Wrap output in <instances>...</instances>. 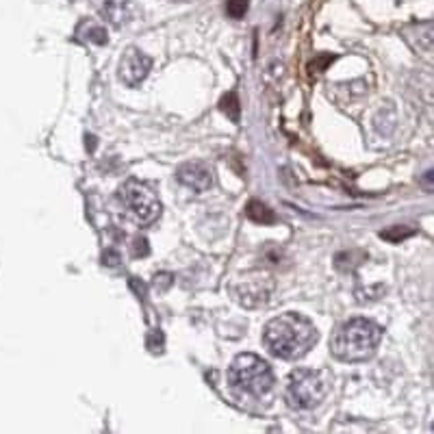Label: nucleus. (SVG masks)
I'll return each instance as SVG.
<instances>
[{
	"label": "nucleus",
	"mask_w": 434,
	"mask_h": 434,
	"mask_svg": "<svg viewBox=\"0 0 434 434\" xmlns=\"http://www.w3.org/2000/svg\"><path fill=\"white\" fill-rule=\"evenodd\" d=\"M426 187H428V189H432V172H428V174H426Z\"/></svg>",
	"instance_id": "a211bd4d"
},
{
	"label": "nucleus",
	"mask_w": 434,
	"mask_h": 434,
	"mask_svg": "<svg viewBox=\"0 0 434 434\" xmlns=\"http://www.w3.org/2000/svg\"><path fill=\"white\" fill-rule=\"evenodd\" d=\"M172 285V274H157L155 276V287L157 289H167Z\"/></svg>",
	"instance_id": "dca6fc26"
},
{
	"label": "nucleus",
	"mask_w": 434,
	"mask_h": 434,
	"mask_svg": "<svg viewBox=\"0 0 434 434\" xmlns=\"http://www.w3.org/2000/svg\"><path fill=\"white\" fill-rule=\"evenodd\" d=\"M333 387V374L328 369H295L285 385V400L291 408L309 411L315 408Z\"/></svg>",
	"instance_id": "7ed1b4c3"
},
{
	"label": "nucleus",
	"mask_w": 434,
	"mask_h": 434,
	"mask_svg": "<svg viewBox=\"0 0 434 434\" xmlns=\"http://www.w3.org/2000/svg\"><path fill=\"white\" fill-rule=\"evenodd\" d=\"M109 261V265H117L120 263V254H115V252H105V263Z\"/></svg>",
	"instance_id": "f3484780"
},
{
	"label": "nucleus",
	"mask_w": 434,
	"mask_h": 434,
	"mask_svg": "<svg viewBox=\"0 0 434 434\" xmlns=\"http://www.w3.org/2000/svg\"><path fill=\"white\" fill-rule=\"evenodd\" d=\"M83 29H87V33H85V37L83 39H87V42H94V44H107L109 42V35H107V31L102 29V27H96V24H85Z\"/></svg>",
	"instance_id": "ddd939ff"
},
{
	"label": "nucleus",
	"mask_w": 434,
	"mask_h": 434,
	"mask_svg": "<svg viewBox=\"0 0 434 434\" xmlns=\"http://www.w3.org/2000/svg\"><path fill=\"white\" fill-rule=\"evenodd\" d=\"M265 280H248L245 283V289L239 293V302L245 304V306H259V304H265L267 298H269V289L272 287H263Z\"/></svg>",
	"instance_id": "1a4fd4ad"
},
{
	"label": "nucleus",
	"mask_w": 434,
	"mask_h": 434,
	"mask_svg": "<svg viewBox=\"0 0 434 434\" xmlns=\"http://www.w3.org/2000/svg\"><path fill=\"white\" fill-rule=\"evenodd\" d=\"M245 215L250 219H254L257 224H272L276 219V215L269 211V207H265L263 202H257V200H252L248 204V209H245Z\"/></svg>",
	"instance_id": "9d476101"
},
{
	"label": "nucleus",
	"mask_w": 434,
	"mask_h": 434,
	"mask_svg": "<svg viewBox=\"0 0 434 434\" xmlns=\"http://www.w3.org/2000/svg\"><path fill=\"white\" fill-rule=\"evenodd\" d=\"M219 107L233 122H239V100H237V94L231 91L228 96H224L222 102H219Z\"/></svg>",
	"instance_id": "9b49d317"
},
{
	"label": "nucleus",
	"mask_w": 434,
	"mask_h": 434,
	"mask_svg": "<svg viewBox=\"0 0 434 434\" xmlns=\"http://www.w3.org/2000/svg\"><path fill=\"white\" fill-rule=\"evenodd\" d=\"M250 0H226V13L233 20H241L248 13Z\"/></svg>",
	"instance_id": "f8f14e48"
},
{
	"label": "nucleus",
	"mask_w": 434,
	"mask_h": 434,
	"mask_svg": "<svg viewBox=\"0 0 434 434\" xmlns=\"http://www.w3.org/2000/svg\"><path fill=\"white\" fill-rule=\"evenodd\" d=\"M120 200L139 224L155 222L161 213V204L157 196L137 181H129L120 189Z\"/></svg>",
	"instance_id": "39448f33"
},
{
	"label": "nucleus",
	"mask_w": 434,
	"mask_h": 434,
	"mask_svg": "<svg viewBox=\"0 0 434 434\" xmlns=\"http://www.w3.org/2000/svg\"><path fill=\"white\" fill-rule=\"evenodd\" d=\"M150 68H152V59L148 55H143L137 48H129L120 63V79L129 87H137L148 76Z\"/></svg>",
	"instance_id": "423d86ee"
},
{
	"label": "nucleus",
	"mask_w": 434,
	"mask_h": 434,
	"mask_svg": "<svg viewBox=\"0 0 434 434\" xmlns=\"http://www.w3.org/2000/svg\"><path fill=\"white\" fill-rule=\"evenodd\" d=\"M176 178L181 181L185 187H189L191 191L196 193H202L207 191L211 185H213V174L207 165L202 163H187L183 167H178L176 172Z\"/></svg>",
	"instance_id": "0eeeda50"
},
{
	"label": "nucleus",
	"mask_w": 434,
	"mask_h": 434,
	"mask_svg": "<svg viewBox=\"0 0 434 434\" xmlns=\"http://www.w3.org/2000/svg\"><path fill=\"white\" fill-rule=\"evenodd\" d=\"M265 347L285 361H295L317 343V330L300 313H285L274 317L263 330Z\"/></svg>",
	"instance_id": "f257e3e1"
},
{
	"label": "nucleus",
	"mask_w": 434,
	"mask_h": 434,
	"mask_svg": "<svg viewBox=\"0 0 434 434\" xmlns=\"http://www.w3.org/2000/svg\"><path fill=\"white\" fill-rule=\"evenodd\" d=\"M102 11H105V18L111 24L122 27V24L131 22V18L135 13V5H133V0H107Z\"/></svg>",
	"instance_id": "6e6552de"
},
{
	"label": "nucleus",
	"mask_w": 434,
	"mask_h": 434,
	"mask_svg": "<svg viewBox=\"0 0 434 434\" xmlns=\"http://www.w3.org/2000/svg\"><path fill=\"white\" fill-rule=\"evenodd\" d=\"M133 254H135V257H146V254H148V241H146V237H137V239H135Z\"/></svg>",
	"instance_id": "2eb2a0df"
},
{
	"label": "nucleus",
	"mask_w": 434,
	"mask_h": 434,
	"mask_svg": "<svg viewBox=\"0 0 434 434\" xmlns=\"http://www.w3.org/2000/svg\"><path fill=\"white\" fill-rule=\"evenodd\" d=\"M146 343H148V350H152V352H163V343H165L163 333L161 330H152L146 339Z\"/></svg>",
	"instance_id": "4468645a"
},
{
	"label": "nucleus",
	"mask_w": 434,
	"mask_h": 434,
	"mask_svg": "<svg viewBox=\"0 0 434 434\" xmlns=\"http://www.w3.org/2000/svg\"><path fill=\"white\" fill-rule=\"evenodd\" d=\"M228 382L241 393L263 395L274 385V371L257 354H239L228 369Z\"/></svg>",
	"instance_id": "20e7f679"
},
{
	"label": "nucleus",
	"mask_w": 434,
	"mask_h": 434,
	"mask_svg": "<svg viewBox=\"0 0 434 434\" xmlns=\"http://www.w3.org/2000/svg\"><path fill=\"white\" fill-rule=\"evenodd\" d=\"M382 339V330L371 319L356 317L337 328V333L330 339V350L339 361L359 363L374 356L378 343Z\"/></svg>",
	"instance_id": "f03ea898"
}]
</instances>
